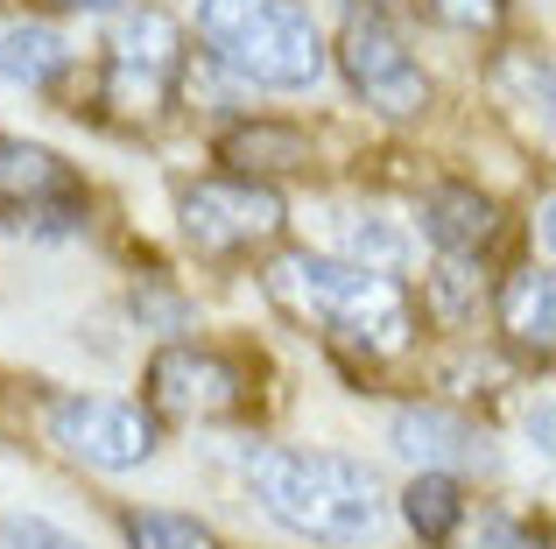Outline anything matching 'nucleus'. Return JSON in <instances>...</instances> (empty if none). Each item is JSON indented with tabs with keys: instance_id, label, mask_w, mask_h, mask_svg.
Segmentation results:
<instances>
[{
	"instance_id": "obj_1",
	"label": "nucleus",
	"mask_w": 556,
	"mask_h": 549,
	"mask_svg": "<svg viewBox=\"0 0 556 549\" xmlns=\"http://www.w3.org/2000/svg\"><path fill=\"white\" fill-rule=\"evenodd\" d=\"M261 514L317 549H367L388 528V486L367 458L345 451H303V444H268L247 465Z\"/></svg>"
},
{
	"instance_id": "obj_2",
	"label": "nucleus",
	"mask_w": 556,
	"mask_h": 549,
	"mask_svg": "<svg viewBox=\"0 0 556 549\" xmlns=\"http://www.w3.org/2000/svg\"><path fill=\"white\" fill-rule=\"evenodd\" d=\"M268 296L282 303L303 324H325L331 339L359 345L374 359L408 353L416 339V310H408V289L394 274H374L359 261H339V254H282L268 274Z\"/></svg>"
},
{
	"instance_id": "obj_3",
	"label": "nucleus",
	"mask_w": 556,
	"mask_h": 549,
	"mask_svg": "<svg viewBox=\"0 0 556 549\" xmlns=\"http://www.w3.org/2000/svg\"><path fill=\"white\" fill-rule=\"evenodd\" d=\"M198 42L226 78L261 92H311L331 56L303 0H198Z\"/></svg>"
},
{
	"instance_id": "obj_4",
	"label": "nucleus",
	"mask_w": 556,
	"mask_h": 549,
	"mask_svg": "<svg viewBox=\"0 0 556 549\" xmlns=\"http://www.w3.org/2000/svg\"><path fill=\"white\" fill-rule=\"evenodd\" d=\"M177 226L198 254L212 261H232V254H254V247H275L289 226V205L254 177H204L177 197Z\"/></svg>"
},
{
	"instance_id": "obj_5",
	"label": "nucleus",
	"mask_w": 556,
	"mask_h": 549,
	"mask_svg": "<svg viewBox=\"0 0 556 549\" xmlns=\"http://www.w3.org/2000/svg\"><path fill=\"white\" fill-rule=\"evenodd\" d=\"M50 444H64L71 458H85L92 472H135L155 458L163 430H155V409L141 401H121V395H56L50 401Z\"/></svg>"
},
{
	"instance_id": "obj_6",
	"label": "nucleus",
	"mask_w": 556,
	"mask_h": 549,
	"mask_svg": "<svg viewBox=\"0 0 556 549\" xmlns=\"http://www.w3.org/2000/svg\"><path fill=\"white\" fill-rule=\"evenodd\" d=\"M184 71V28L163 8H121L113 14V42H106V99L135 120L163 113L169 85Z\"/></svg>"
},
{
	"instance_id": "obj_7",
	"label": "nucleus",
	"mask_w": 556,
	"mask_h": 549,
	"mask_svg": "<svg viewBox=\"0 0 556 549\" xmlns=\"http://www.w3.org/2000/svg\"><path fill=\"white\" fill-rule=\"evenodd\" d=\"M339 71L380 120H416V113L430 106V71L416 64L408 36L388 22V14H353V22H345Z\"/></svg>"
},
{
	"instance_id": "obj_8",
	"label": "nucleus",
	"mask_w": 556,
	"mask_h": 549,
	"mask_svg": "<svg viewBox=\"0 0 556 549\" xmlns=\"http://www.w3.org/2000/svg\"><path fill=\"white\" fill-rule=\"evenodd\" d=\"M149 401L177 423H226L254 401V373L218 345H163L149 359Z\"/></svg>"
},
{
	"instance_id": "obj_9",
	"label": "nucleus",
	"mask_w": 556,
	"mask_h": 549,
	"mask_svg": "<svg viewBox=\"0 0 556 549\" xmlns=\"http://www.w3.org/2000/svg\"><path fill=\"white\" fill-rule=\"evenodd\" d=\"M388 444L408 458L416 472H451V465H486V437H479L465 416L437 409V401H408L394 409L388 423Z\"/></svg>"
},
{
	"instance_id": "obj_10",
	"label": "nucleus",
	"mask_w": 556,
	"mask_h": 549,
	"mask_svg": "<svg viewBox=\"0 0 556 549\" xmlns=\"http://www.w3.org/2000/svg\"><path fill=\"white\" fill-rule=\"evenodd\" d=\"M422 240L437 254H451V261H479L501 240V205L486 191H472V183H437L422 197Z\"/></svg>"
},
{
	"instance_id": "obj_11",
	"label": "nucleus",
	"mask_w": 556,
	"mask_h": 549,
	"mask_svg": "<svg viewBox=\"0 0 556 549\" xmlns=\"http://www.w3.org/2000/svg\"><path fill=\"white\" fill-rule=\"evenodd\" d=\"M0 197H14L22 219H28L42 205H78V177L42 141H0Z\"/></svg>"
},
{
	"instance_id": "obj_12",
	"label": "nucleus",
	"mask_w": 556,
	"mask_h": 549,
	"mask_svg": "<svg viewBox=\"0 0 556 549\" xmlns=\"http://www.w3.org/2000/svg\"><path fill=\"white\" fill-rule=\"evenodd\" d=\"M71 56L78 50H71V36L56 22H36V14H28V22L0 28V78H8L14 92H50L71 71Z\"/></svg>"
},
{
	"instance_id": "obj_13",
	"label": "nucleus",
	"mask_w": 556,
	"mask_h": 549,
	"mask_svg": "<svg viewBox=\"0 0 556 549\" xmlns=\"http://www.w3.org/2000/svg\"><path fill=\"white\" fill-rule=\"evenodd\" d=\"M501 331H507L515 353L549 359V345H556V282H549V268L501 274Z\"/></svg>"
},
{
	"instance_id": "obj_14",
	"label": "nucleus",
	"mask_w": 556,
	"mask_h": 549,
	"mask_svg": "<svg viewBox=\"0 0 556 549\" xmlns=\"http://www.w3.org/2000/svg\"><path fill=\"white\" fill-rule=\"evenodd\" d=\"M218 155L232 163V177H289V169H311V135L303 127H275V120H240L218 135Z\"/></svg>"
},
{
	"instance_id": "obj_15",
	"label": "nucleus",
	"mask_w": 556,
	"mask_h": 549,
	"mask_svg": "<svg viewBox=\"0 0 556 549\" xmlns=\"http://www.w3.org/2000/svg\"><path fill=\"white\" fill-rule=\"evenodd\" d=\"M465 514H472V500H465L458 472H416V480H408L402 522H408V536H416L422 549H444L465 528Z\"/></svg>"
},
{
	"instance_id": "obj_16",
	"label": "nucleus",
	"mask_w": 556,
	"mask_h": 549,
	"mask_svg": "<svg viewBox=\"0 0 556 549\" xmlns=\"http://www.w3.org/2000/svg\"><path fill=\"white\" fill-rule=\"evenodd\" d=\"M121 528H127L135 549H218L212 528H204L198 514H177V508H135Z\"/></svg>"
},
{
	"instance_id": "obj_17",
	"label": "nucleus",
	"mask_w": 556,
	"mask_h": 549,
	"mask_svg": "<svg viewBox=\"0 0 556 549\" xmlns=\"http://www.w3.org/2000/svg\"><path fill=\"white\" fill-rule=\"evenodd\" d=\"M472 303H479V274L465 268V261H451V254H444V261L430 268V310L444 317V324H458V317L472 310Z\"/></svg>"
},
{
	"instance_id": "obj_18",
	"label": "nucleus",
	"mask_w": 556,
	"mask_h": 549,
	"mask_svg": "<svg viewBox=\"0 0 556 549\" xmlns=\"http://www.w3.org/2000/svg\"><path fill=\"white\" fill-rule=\"evenodd\" d=\"M0 549H92V542H78L71 528L42 522V514H0Z\"/></svg>"
},
{
	"instance_id": "obj_19",
	"label": "nucleus",
	"mask_w": 556,
	"mask_h": 549,
	"mask_svg": "<svg viewBox=\"0 0 556 549\" xmlns=\"http://www.w3.org/2000/svg\"><path fill=\"white\" fill-rule=\"evenodd\" d=\"M430 14L444 28H465V36H493L507 14V0H430Z\"/></svg>"
},
{
	"instance_id": "obj_20",
	"label": "nucleus",
	"mask_w": 556,
	"mask_h": 549,
	"mask_svg": "<svg viewBox=\"0 0 556 549\" xmlns=\"http://www.w3.org/2000/svg\"><path fill=\"white\" fill-rule=\"evenodd\" d=\"M472 549H549V542H543V528H521L515 514H479Z\"/></svg>"
},
{
	"instance_id": "obj_21",
	"label": "nucleus",
	"mask_w": 556,
	"mask_h": 549,
	"mask_svg": "<svg viewBox=\"0 0 556 549\" xmlns=\"http://www.w3.org/2000/svg\"><path fill=\"white\" fill-rule=\"evenodd\" d=\"M56 8H71V14H121V8H135V0H56Z\"/></svg>"
},
{
	"instance_id": "obj_22",
	"label": "nucleus",
	"mask_w": 556,
	"mask_h": 549,
	"mask_svg": "<svg viewBox=\"0 0 556 549\" xmlns=\"http://www.w3.org/2000/svg\"><path fill=\"white\" fill-rule=\"evenodd\" d=\"M529 437H535V451H549V401L529 416Z\"/></svg>"
}]
</instances>
